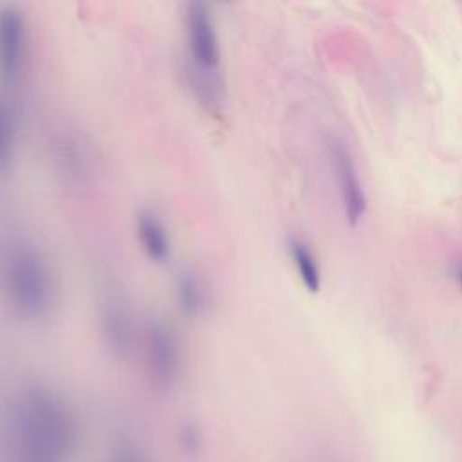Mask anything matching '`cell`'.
<instances>
[{
	"mask_svg": "<svg viewBox=\"0 0 462 462\" xmlns=\"http://www.w3.org/2000/svg\"><path fill=\"white\" fill-rule=\"evenodd\" d=\"M16 462H65L72 446V419L49 390L25 392L14 410Z\"/></svg>",
	"mask_w": 462,
	"mask_h": 462,
	"instance_id": "cell-1",
	"label": "cell"
},
{
	"mask_svg": "<svg viewBox=\"0 0 462 462\" xmlns=\"http://www.w3.org/2000/svg\"><path fill=\"white\" fill-rule=\"evenodd\" d=\"M184 54L189 87L200 103L217 108L224 96L222 47L217 20L208 4L191 2L186 5Z\"/></svg>",
	"mask_w": 462,
	"mask_h": 462,
	"instance_id": "cell-2",
	"label": "cell"
},
{
	"mask_svg": "<svg viewBox=\"0 0 462 462\" xmlns=\"http://www.w3.org/2000/svg\"><path fill=\"white\" fill-rule=\"evenodd\" d=\"M0 282L9 305L23 318H40L52 305V273L40 251L25 242H11L4 247Z\"/></svg>",
	"mask_w": 462,
	"mask_h": 462,
	"instance_id": "cell-3",
	"label": "cell"
},
{
	"mask_svg": "<svg viewBox=\"0 0 462 462\" xmlns=\"http://www.w3.org/2000/svg\"><path fill=\"white\" fill-rule=\"evenodd\" d=\"M29 31L25 16L14 5L0 7V79L13 85L25 70Z\"/></svg>",
	"mask_w": 462,
	"mask_h": 462,
	"instance_id": "cell-4",
	"label": "cell"
},
{
	"mask_svg": "<svg viewBox=\"0 0 462 462\" xmlns=\"http://www.w3.org/2000/svg\"><path fill=\"white\" fill-rule=\"evenodd\" d=\"M144 356L150 375L159 386L168 388L177 381L182 354L179 337L168 323L155 321L148 327L144 336Z\"/></svg>",
	"mask_w": 462,
	"mask_h": 462,
	"instance_id": "cell-5",
	"label": "cell"
},
{
	"mask_svg": "<svg viewBox=\"0 0 462 462\" xmlns=\"http://www.w3.org/2000/svg\"><path fill=\"white\" fill-rule=\"evenodd\" d=\"M330 157L334 162L346 220L354 226V224H357V220L363 217V213L366 209V197H365L363 186L357 179L354 161L341 143H332Z\"/></svg>",
	"mask_w": 462,
	"mask_h": 462,
	"instance_id": "cell-6",
	"label": "cell"
},
{
	"mask_svg": "<svg viewBox=\"0 0 462 462\" xmlns=\"http://www.w3.org/2000/svg\"><path fill=\"white\" fill-rule=\"evenodd\" d=\"M137 242L148 260L164 263L171 256V233L162 217L153 209H144L135 218Z\"/></svg>",
	"mask_w": 462,
	"mask_h": 462,
	"instance_id": "cell-7",
	"label": "cell"
},
{
	"mask_svg": "<svg viewBox=\"0 0 462 462\" xmlns=\"http://www.w3.org/2000/svg\"><path fill=\"white\" fill-rule=\"evenodd\" d=\"M175 298L179 309L188 316H199L208 307V283L195 269H182L175 278Z\"/></svg>",
	"mask_w": 462,
	"mask_h": 462,
	"instance_id": "cell-8",
	"label": "cell"
},
{
	"mask_svg": "<svg viewBox=\"0 0 462 462\" xmlns=\"http://www.w3.org/2000/svg\"><path fill=\"white\" fill-rule=\"evenodd\" d=\"M289 254L292 258V263L296 267V273H298L301 283L310 292H318L321 287V271H319V265H318L316 256L310 251V247L301 238L292 236L289 240Z\"/></svg>",
	"mask_w": 462,
	"mask_h": 462,
	"instance_id": "cell-9",
	"label": "cell"
},
{
	"mask_svg": "<svg viewBox=\"0 0 462 462\" xmlns=\"http://www.w3.org/2000/svg\"><path fill=\"white\" fill-rule=\"evenodd\" d=\"M13 125H11V117L9 112L5 110V106L0 103V168H4L11 155H13Z\"/></svg>",
	"mask_w": 462,
	"mask_h": 462,
	"instance_id": "cell-10",
	"label": "cell"
},
{
	"mask_svg": "<svg viewBox=\"0 0 462 462\" xmlns=\"http://www.w3.org/2000/svg\"><path fill=\"white\" fill-rule=\"evenodd\" d=\"M112 462H141L135 455H132V453H121V455H117Z\"/></svg>",
	"mask_w": 462,
	"mask_h": 462,
	"instance_id": "cell-11",
	"label": "cell"
},
{
	"mask_svg": "<svg viewBox=\"0 0 462 462\" xmlns=\"http://www.w3.org/2000/svg\"><path fill=\"white\" fill-rule=\"evenodd\" d=\"M458 280H460V283H462V269L458 271Z\"/></svg>",
	"mask_w": 462,
	"mask_h": 462,
	"instance_id": "cell-12",
	"label": "cell"
}]
</instances>
